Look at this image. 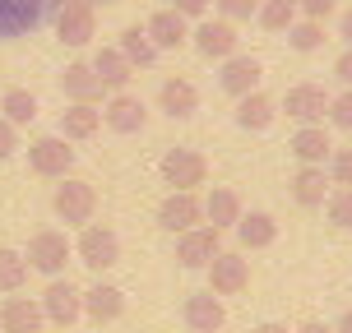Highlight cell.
Wrapping results in <instances>:
<instances>
[{
    "label": "cell",
    "mask_w": 352,
    "mask_h": 333,
    "mask_svg": "<svg viewBox=\"0 0 352 333\" xmlns=\"http://www.w3.org/2000/svg\"><path fill=\"white\" fill-rule=\"evenodd\" d=\"M52 213L65 222V227H84L98 218V190L93 181H79V176H60V185L52 190Z\"/></svg>",
    "instance_id": "cell-1"
},
{
    "label": "cell",
    "mask_w": 352,
    "mask_h": 333,
    "mask_svg": "<svg viewBox=\"0 0 352 333\" xmlns=\"http://www.w3.org/2000/svg\"><path fill=\"white\" fill-rule=\"evenodd\" d=\"M23 260H28V268L42 273V278H60V273H65V264L74 260V241L65 236V231H56V227H42V231L28 236Z\"/></svg>",
    "instance_id": "cell-2"
},
{
    "label": "cell",
    "mask_w": 352,
    "mask_h": 333,
    "mask_svg": "<svg viewBox=\"0 0 352 333\" xmlns=\"http://www.w3.org/2000/svg\"><path fill=\"white\" fill-rule=\"evenodd\" d=\"M74 260L84 264V268H93V273H107L111 264L121 260V236L107 222H84L79 241H74Z\"/></svg>",
    "instance_id": "cell-3"
},
{
    "label": "cell",
    "mask_w": 352,
    "mask_h": 333,
    "mask_svg": "<svg viewBox=\"0 0 352 333\" xmlns=\"http://www.w3.org/2000/svg\"><path fill=\"white\" fill-rule=\"evenodd\" d=\"M158 176L172 190H199L209 181V162H204L199 148H167L158 158Z\"/></svg>",
    "instance_id": "cell-4"
},
{
    "label": "cell",
    "mask_w": 352,
    "mask_h": 333,
    "mask_svg": "<svg viewBox=\"0 0 352 333\" xmlns=\"http://www.w3.org/2000/svg\"><path fill=\"white\" fill-rule=\"evenodd\" d=\"M37 306H42V319L56 324V329H74V324L84 319V292H79L74 282H65V278L47 282V292L37 297Z\"/></svg>",
    "instance_id": "cell-5"
},
{
    "label": "cell",
    "mask_w": 352,
    "mask_h": 333,
    "mask_svg": "<svg viewBox=\"0 0 352 333\" xmlns=\"http://www.w3.org/2000/svg\"><path fill=\"white\" fill-rule=\"evenodd\" d=\"M190 47L204 60H228L241 51V37H236V23L228 19H199V28H190Z\"/></svg>",
    "instance_id": "cell-6"
},
{
    "label": "cell",
    "mask_w": 352,
    "mask_h": 333,
    "mask_svg": "<svg viewBox=\"0 0 352 333\" xmlns=\"http://www.w3.org/2000/svg\"><path fill=\"white\" fill-rule=\"evenodd\" d=\"M28 167H33V176H42V181H60V176H70L74 167V148L60 135H42V139L28 143Z\"/></svg>",
    "instance_id": "cell-7"
},
{
    "label": "cell",
    "mask_w": 352,
    "mask_h": 333,
    "mask_svg": "<svg viewBox=\"0 0 352 333\" xmlns=\"http://www.w3.org/2000/svg\"><path fill=\"white\" fill-rule=\"evenodd\" d=\"M250 287V260L241 250H218L209 260V292L213 297H236Z\"/></svg>",
    "instance_id": "cell-8"
},
{
    "label": "cell",
    "mask_w": 352,
    "mask_h": 333,
    "mask_svg": "<svg viewBox=\"0 0 352 333\" xmlns=\"http://www.w3.org/2000/svg\"><path fill=\"white\" fill-rule=\"evenodd\" d=\"M199 222H204V199H199L195 190H172V194L158 204V227L172 231V236L199 227Z\"/></svg>",
    "instance_id": "cell-9"
},
{
    "label": "cell",
    "mask_w": 352,
    "mask_h": 333,
    "mask_svg": "<svg viewBox=\"0 0 352 333\" xmlns=\"http://www.w3.org/2000/svg\"><path fill=\"white\" fill-rule=\"evenodd\" d=\"M56 37H60L65 47H88V42L98 37V10H93L88 0L60 5V10H56Z\"/></svg>",
    "instance_id": "cell-10"
},
{
    "label": "cell",
    "mask_w": 352,
    "mask_h": 333,
    "mask_svg": "<svg viewBox=\"0 0 352 333\" xmlns=\"http://www.w3.org/2000/svg\"><path fill=\"white\" fill-rule=\"evenodd\" d=\"M218 250H223V231L209 227V222H199V227L176 236V264L181 268H209V260Z\"/></svg>",
    "instance_id": "cell-11"
},
{
    "label": "cell",
    "mask_w": 352,
    "mask_h": 333,
    "mask_svg": "<svg viewBox=\"0 0 352 333\" xmlns=\"http://www.w3.org/2000/svg\"><path fill=\"white\" fill-rule=\"evenodd\" d=\"M102 125L107 130H116V135H140L144 125H148V106L125 88V93H111L102 106Z\"/></svg>",
    "instance_id": "cell-12"
},
{
    "label": "cell",
    "mask_w": 352,
    "mask_h": 333,
    "mask_svg": "<svg viewBox=\"0 0 352 333\" xmlns=\"http://www.w3.org/2000/svg\"><path fill=\"white\" fill-rule=\"evenodd\" d=\"M42 19H47V5L42 0H0V42L37 33Z\"/></svg>",
    "instance_id": "cell-13"
},
{
    "label": "cell",
    "mask_w": 352,
    "mask_h": 333,
    "mask_svg": "<svg viewBox=\"0 0 352 333\" xmlns=\"http://www.w3.org/2000/svg\"><path fill=\"white\" fill-rule=\"evenodd\" d=\"M283 111L292 116L297 125H320L324 111H329V93L320 84H292L283 93Z\"/></svg>",
    "instance_id": "cell-14"
},
{
    "label": "cell",
    "mask_w": 352,
    "mask_h": 333,
    "mask_svg": "<svg viewBox=\"0 0 352 333\" xmlns=\"http://www.w3.org/2000/svg\"><path fill=\"white\" fill-rule=\"evenodd\" d=\"M181 319H186V329H190V333H218L223 324H228V306H223V297H213L209 287H204V292L186 297Z\"/></svg>",
    "instance_id": "cell-15"
},
{
    "label": "cell",
    "mask_w": 352,
    "mask_h": 333,
    "mask_svg": "<svg viewBox=\"0 0 352 333\" xmlns=\"http://www.w3.org/2000/svg\"><path fill=\"white\" fill-rule=\"evenodd\" d=\"M264 79V65L255 60V56H228L223 60V74H218V88L228 93V97H246V93H255Z\"/></svg>",
    "instance_id": "cell-16"
},
{
    "label": "cell",
    "mask_w": 352,
    "mask_h": 333,
    "mask_svg": "<svg viewBox=\"0 0 352 333\" xmlns=\"http://www.w3.org/2000/svg\"><path fill=\"white\" fill-rule=\"evenodd\" d=\"M144 33H148V42H153L158 51H176V47L190 42V19H181L172 5H167V10H153V14H148Z\"/></svg>",
    "instance_id": "cell-17"
},
{
    "label": "cell",
    "mask_w": 352,
    "mask_h": 333,
    "mask_svg": "<svg viewBox=\"0 0 352 333\" xmlns=\"http://www.w3.org/2000/svg\"><path fill=\"white\" fill-rule=\"evenodd\" d=\"M287 153L297 158V167H324L329 153H334V139L324 125H301L297 135L287 139Z\"/></svg>",
    "instance_id": "cell-18"
},
{
    "label": "cell",
    "mask_w": 352,
    "mask_h": 333,
    "mask_svg": "<svg viewBox=\"0 0 352 333\" xmlns=\"http://www.w3.org/2000/svg\"><path fill=\"white\" fill-rule=\"evenodd\" d=\"M158 111H162V116H172V121H190L195 111H199V88H195L190 79H181V74L162 79V88H158Z\"/></svg>",
    "instance_id": "cell-19"
},
{
    "label": "cell",
    "mask_w": 352,
    "mask_h": 333,
    "mask_svg": "<svg viewBox=\"0 0 352 333\" xmlns=\"http://www.w3.org/2000/svg\"><path fill=\"white\" fill-rule=\"evenodd\" d=\"M232 121L241 125L246 135H264L269 125L278 121V102H274L269 93H260V88H255V93H246V97H236V111H232Z\"/></svg>",
    "instance_id": "cell-20"
},
{
    "label": "cell",
    "mask_w": 352,
    "mask_h": 333,
    "mask_svg": "<svg viewBox=\"0 0 352 333\" xmlns=\"http://www.w3.org/2000/svg\"><path fill=\"white\" fill-rule=\"evenodd\" d=\"M42 306H37V297H5V306H0V333H42Z\"/></svg>",
    "instance_id": "cell-21"
},
{
    "label": "cell",
    "mask_w": 352,
    "mask_h": 333,
    "mask_svg": "<svg viewBox=\"0 0 352 333\" xmlns=\"http://www.w3.org/2000/svg\"><path fill=\"white\" fill-rule=\"evenodd\" d=\"M88 65H93V74H98V84H102L107 93H125V88H130V79H135V65H130L116 47H98Z\"/></svg>",
    "instance_id": "cell-22"
},
{
    "label": "cell",
    "mask_w": 352,
    "mask_h": 333,
    "mask_svg": "<svg viewBox=\"0 0 352 333\" xmlns=\"http://www.w3.org/2000/svg\"><path fill=\"white\" fill-rule=\"evenodd\" d=\"M60 93H65V102H93V106H98L107 88L98 84V74H93L88 60H70L65 74H60Z\"/></svg>",
    "instance_id": "cell-23"
},
{
    "label": "cell",
    "mask_w": 352,
    "mask_h": 333,
    "mask_svg": "<svg viewBox=\"0 0 352 333\" xmlns=\"http://www.w3.org/2000/svg\"><path fill=\"white\" fill-rule=\"evenodd\" d=\"M102 130V106L93 102H70L60 111V139L65 143H79V139H93Z\"/></svg>",
    "instance_id": "cell-24"
},
{
    "label": "cell",
    "mask_w": 352,
    "mask_h": 333,
    "mask_svg": "<svg viewBox=\"0 0 352 333\" xmlns=\"http://www.w3.org/2000/svg\"><path fill=\"white\" fill-rule=\"evenodd\" d=\"M84 315L93 324H111V319L125 315V292L121 287H111V282H93L84 292Z\"/></svg>",
    "instance_id": "cell-25"
},
{
    "label": "cell",
    "mask_w": 352,
    "mask_h": 333,
    "mask_svg": "<svg viewBox=\"0 0 352 333\" xmlns=\"http://www.w3.org/2000/svg\"><path fill=\"white\" fill-rule=\"evenodd\" d=\"M241 194L232 190V185H213L209 194H204V222L209 227H218V231H228V227H236V218H241Z\"/></svg>",
    "instance_id": "cell-26"
},
{
    "label": "cell",
    "mask_w": 352,
    "mask_h": 333,
    "mask_svg": "<svg viewBox=\"0 0 352 333\" xmlns=\"http://www.w3.org/2000/svg\"><path fill=\"white\" fill-rule=\"evenodd\" d=\"M232 231H236L241 250H269L274 241H278V222H274V213H241Z\"/></svg>",
    "instance_id": "cell-27"
},
{
    "label": "cell",
    "mask_w": 352,
    "mask_h": 333,
    "mask_svg": "<svg viewBox=\"0 0 352 333\" xmlns=\"http://www.w3.org/2000/svg\"><path fill=\"white\" fill-rule=\"evenodd\" d=\"M287 190L297 199V209H320L324 194H329V176H324V167H297L292 181H287Z\"/></svg>",
    "instance_id": "cell-28"
},
{
    "label": "cell",
    "mask_w": 352,
    "mask_h": 333,
    "mask_svg": "<svg viewBox=\"0 0 352 333\" xmlns=\"http://www.w3.org/2000/svg\"><path fill=\"white\" fill-rule=\"evenodd\" d=\"M116 51H121L125 60L135 65V70H148V65H158V56H162L158 47L148 42V33H144L140 23H130V28L121 33V42H116Z\"/></svg>",
    "instance_id": "cell-29"
},
{
    "label": "cell",
    "mask_w": 352,
    "mask_h": 333,
    "mask_svg": "<svg viewBox=\"0 0 352 333\" xmlns=\"http://www.w3.org/2000/svg\"><path fill=\"white\" fill-rule=\"evenodd\" d=\"M0 116L23 130V125L37 121V97L28 93V88H5V93H0Z\"/></svg>",
    "instance_id": "cell-30"
},
{
    "label": "cell",
    "mask_w": 352,
    "mask_h": 333,
    "mask_svg": "<svg viewBox=\"0 0 352 333\" xmlns=\"http://www.w3.org/2000/svg\"><path fill=\"white\" fill-rule=\"evenodd\" d=\"M28 260H23V250H10L0 246V292L5 297H14V292H23V282H28Z\"/></svg>",
    "instance_id": "cell-31"
},
{
    "label": "cell",
    "mask_w": 352,
    "mask_h": 333,
    "mask_svg": "<svg viewBox=\"0 0 352 333\" xmlns=\"http://www.w3.org/2000/svg\"><path fill=\"white\" fill-rule=\"evenodd\" d=\"M255 19H260V28H269V33H287L297 23V0H260Z\"/></svg>",
    "instance_id": "cell-32"
},
{
    "label": "cell",
    "mask_w": 352,
    "mask_h": 333,
    "mask_svg": "<svg viewBox=\"0 0 352 333\" xmlns=\"http://www.w3.org/2000/svg\"><path fill=\"white\" fill-rule=\"evenodd\" d=\"M287 47L301 51V56L320 51V47H324V23H320V19H297V23L287 28Z\"/></svg>",
    "instance_id": "cell-33"
},
{
    "label": "cell",
    "mask_w": 352,
    "mask_h": 333,
    "mask_svg": "<svg viewBox=\"0 0 352 333\" xmlns=\"http://www.w3.org/2000/svg\"><path fill=\"white\" fill-rule=\"evenodd\" d=\"M320 209H324V218H329V227L352 231V190H343V185H338V190H329Z\"/></svg>",
    "instance_id": "cell-34"
},
{
    "label": "cell",
    "mask_w": 352,
    "mask_h": 333,
    "mask_svg": "<svg viewBox=\"0 0 352 333\" xmlns=\"http://www.w3.org/2000/svg\"><path fill=\"white\" fill-rule=\"evenodd\" d=\"M324 121L334 125V130H343V135H352V88H343L338 97H329V111H324Z\"/></svg>",
    "instance_id": "cell-35"
},
{
    "label": "cell",
    "mask_w": 352,
    "mask_h": 333,
    "mask_svg": "<svg viewBox=\"0 0 352 333\" xmlns=\"http://www.w3.org/2000/svg\"><path fill=\"white\" fill-rule=\"evenodd\" d=\"M329 181L343 185V190H352V143H343V148L329 153Z\"/></svg>",
    "instance_id": "cell-36"
},
{
    "label": "cell",
    "mask_w": 352,
    "mask_h": 333,
    "mask_svg": "<svg viewBox=\"0 0 352 333\" xmlns=\"http://www.w3.org/2000/svg\"><path fill=\"white\" fill-rule=\"evenodd\" d=\"M213 5H218V19H228V23H246L260 10V0H213Z\"/></svg>",
    "instance_id": "cell-37"
},
{
    "label": "cell",
    "mask_w": 352,
    "mask_h": 333,
    "mask_svg": "<svg viewBox=\"0 0 352 333\" xmlns=\"http://www.w3.org/2000/svg\"><path fill=\"white\" fill-rule=\"evenodd\" d=\"M334 10H338V0H297V14L301 19H320V23H324Z\"/></svg>",
    "instance_id": "cell-38"
},
{
    "label": "cell",
    "mask_w": 352,
    "mask_h": 333,
    "mask_svg": "<svg viewBox=\"0 0 352 333\" xmlns=\"http://www.w3.org/2000/svg\"><path fill=\"white\" fill-rule=\"evenodd\" d=\"M14 148H19V125H10L5 116H0V162L14 158Z\"/></svg>",
    "instance_id": "cell-39"
},
{
    "label": "cell",
    "mask_w": 352,
    "mask_h": 333,
    "mask_svg": "<svg viewBox=\"0 0 352 333\" xmlns=\"http://www.w3.org/2000/svg\"><path fill=\"white\" fill-rule=\"evenodd\" d=\"M209 5H213V0H172V10L181 19H204V14H209Z\"/></svg>",
    "instance_id": "cell-40"
},
{
    "label": "cell",
    "mask_w": 352,
    "mask_h": 333,
    "mask_svg": "<svg viewBox=\"0 0 352 333\" xmlns=\"http://www.w3.org/2000/svg\"><path fill=\"white\" fill-rule=\"evenodd\" d=\"M334 79H338L343 88H352V47H348V51H343V56L334 60Z\"/></svg>",
    "instance_id": "cell-41"
},
{
    "label": "cell",
    "mask_w": 352,
    "mask_h": 333,
    "mask_svg": "<svg viewBox=\"0 0 352 333\" xmlns=\"http://www.w3.org/2000/svg\"><path fill=\"white\" fill-rule=\"evenodd\" d=\"M338 37H343V47H352V10L338 14Z\"/></svg>",
    "instance_id": "cell-42"
},
{
    "label": "cell",
    "mask_w": 352,
    "mask_h": 333,
    "mask_svg": "<svg viewBox=\"0 0 352 333\" xmlns=\"http://www.w3.org/2000/svg\"><path fill=\"white\" fill-rule=\"evenodd\" d=\"M292 333H334L329 324H320V319H306V324H297Z\"/></svg>",
    "instance_id": "cell-43"
},
{
    "label": "cell",
    "mask_w": 352,
    "mask_h": 333,
    "mask_svg": "<svg viewBox=\"0 0 352 333\" xmlns=\"http://www.w3.org/2000/svg\"><path fill=\"white\" fill-rule=\"evenodd\" d=\"M334 333H352V306L338 315V324H334Z\"/></svg>",
    "instance_id": "cell-44"
},
{
    "label": "cell",
    "mask_w": 352,
    "mask_h": 333,
    "mask_svg": "<svg viewBox=\"0 0 352 333\" xmlns=\"http://www.w3.org/2000/svg\"><path fill=\"white\" fill-rule=\"evenodd\" d=\"M255 333H287V324H278V319H264Z\"/></svg>",
    "instance_id": "cell-45"
},
{
    "label": "cell",
    "mask_w": 352,
    "mask_h": 333,
    "mask_svg": "<svg viewBox=\"0 0 352 333\" xmlns=\"http://www.w3.org/2000/svg\"><path fill=\"white\" fill-rule=\"evenodd\" d=\"M42 5H47V10H60V5H70V0H42Z\"/></svg>",
    "instance_id": "cell-46"
},
{
    "label": "cell",
    "mask_w": 352,
    "mask_h": 333,
    "mask_svg": "<svg viewBox=\"0 0 352 333\" xmlns=\"http://www.w3.org/2000/svg\"><path fill=\"white\" fill-rule=\"evenodd\" d=\"M88 5H121V0H88Z\"/></svg>",
    "instance_id": "cell-47"
}]
</instances>
